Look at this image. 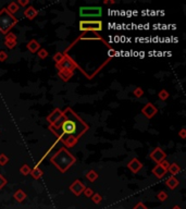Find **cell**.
I'll list each match as a JSON object with an SVG mask.
<instances>
[{"label": "cell", "mask_w": 186, "mask_h": 209, "mask_svg": "<svg viewBox=\"0 0 186 209\" xmlns=\"http://www.w3.org/2000/svg\"><path fill=\"white\" fill-rule=\"evenodd\" d=\"M81 18H100L102 16V8L91 6V7H81L80 8Z\"/></svg>", "instance_id": "obj_6"}, {"label": "cell", "mask_w": 186, "mask_h": 209, "mask_svg": "<svg viewBox=\"0 0 186 209\" xmlns=\"http://www.w3.org/2000/svg\"><path fill=\"white\" fill-rule=\"evenodd\" d=\"M5 45L9 49H13L16 46V36L12 33H8L5 37Z\"/></svg>", "instance_id": "obj_13"}, {"label": "cell", "mask_w": 186, "mask_h": 209, "mask_svg": "<svg viewBox=\"0 0 186 209\" xmlns=\"http://www.w3.org/2000/svg\"><path fill=\"white\" fill-rule=\"evenodd\" d=\"M133 95L135 96V97L140 98V97H142V96L144 95V91H143L140 87H136V88L133 91Z\"/></svg>", "instance_id": "obj_29"}, {"label": "cell", "mask_w": 186, "mask_h": 209, "mask_svg": "<svg viewBox=\"0 0 186 209\" xmlns=\"http://www.w3.org/2000/svg\"><path fill=\"white\" fill-rule=\"evenodd\" d=\"M158 112V109L153 106L151 102H148V104H145V107L142 109V113L146 117L147 119H151L156 116V113Z\"/></svg>", "instance_id": "obj_10"}, {"label": "cell", "mask_w": 186, "mask_h": 209, "mask_svg": "<svg viewBox=\"0 0 186 209\" xmlns=\"http://www.w3.org/2000/svg\"><path fill=\"white\" fill-rule=\"evenodd\" d=\"M115 52H117V51H115L113 48H110V49H109V56H110V58H112V57L114 56Z\"/></svg>", "instance_id": "obj_40"}, {"label": "cell", "mask_w": 186, "mask_h": 209, "mask_svg": "<svg viewBox=\"0 0 186 209\" xmlns=\"http://www.w3.org/2000/svg\"><path fill=\"white\" fill-rule=\"evenodd\" d=\"M168 171L171 173V176H175L179 171H181V168H179V166L177 165V163H171V165L169 166Z\"/></svg>", "instance_id": "obj_20"}, {"label": "cell", "mask_w": 186, "mask_h": 209, "mask_svg": "<svg viewBox=\"0 0 186 209\" xmlns=\"http://www.w3.org/2000/svg\"><path fill=\"white\" fill-rule=\"evenodd\" d=\"M169 96H170V94L168 93V91H166V89H162V91H159V94H158V97H159L160 100H166L169 98Z\"/></svg>", "instance_id": "obj_25"}, {"label": "cell", "mask_w": 186, "mask_h": 209, "mask_svg": "<svg viewBox=\"0 0 186 209\" xmlns=\"http://www.w3.org/2000/svg\"><path fill=\"white\" fill-rule=\"evenodd\" d=\"M85 187H86V186H85V185L83 184V183L81 182L80 180H75L71 185H70V191H71L72 193L74 194V195L80 196L81 194L84 192Z\"/></svg>", "instance_id": "obj_11"}, {"label": "cell", "mask_w": 186, "mask_h": 209, "mask_svg": "<svg viewBox=\"0 0 186 209\" xmlns=\"http://www.w3.org/2000/svg\"><path fill=\"white\" fill-rule=\"evenodd\" d=\"M6 184H7V179L3 178V176H1V174H0V189H2V187L5 186Z\"/></svg>", "instance_id": "obj_35"}, {"label": "cell", "mask_w": 186, "mask_h": 209, "mask_svg": "<svg viewBox=\"0 0 186 209\" xmlns=\"http://www.w3.org/2000/svg\"><path fill=\"white\" fill-rule=\"evenodd\" d=\"M6 9H7L11 14H13V16H14V13H16V12L19 11L20 7H19L16 2H11V3H9V5H8V7L6 8Z\"/></svg>", "instance_id": "obj_23"}, {"label": "cell", "mask_w": 186, "mask_h": 209, "mask_svg": "<svg viewBox=\"0 0 186 209\" xmlns=\"http://www.w3.org/2000/svg\"><path fill=\"white\" fill-rule=\"evenodd\" d=\"M134 209H147V207L145 206L143 202H138V204L136 205L135 207H134Z\"/></svg>", "instance_id": "obj_38"}, {"label": "cell", "mask_w": 186, "mask_h": 209, "mask_svg": "<svg viewBox=\"0 0 186 209\" xmlns=\"http://www.w3.org/2000/svg\"><path fill=\"white\" fill-rule=\"evenodd\" d=\"M81 39H85V40H101V42H104V44L106 45V46L108 47L109 49L112 48V47L109 46V45L107 44V42H104V39H102L101 36L98 35V33H95V32H84V33H83L82 35H81L80 37H78V39H76L75 42H73V44H72V46H73V45H75V42H78V40H81Z\"/></svg>", "instance_id": "obj_7"}, {"label": "cell", "mask_w": 186, "mask_h": 209, "mask_svg": "<svg viewBox=\"0 0 186 209\" xmlns=\"http://www.w3.org/2000/svg\"><path fill=\"white\" fill-rule=\"evenodd\" d=\"M18 19L11 14L6 8L0 10V32L5 35H7L16 24H18Z\"/></svg>", "instance_id": "obj_3"}, {"label": "cell", "mask_w": 186, "mask_h": 209, "mask_svg": "<svg viewBox=\"0 0 186 209\" xmlns=\"http://www.w3.org/2000/svg\"><path fill=\"white\" fill-rule=\"evenodd\" d=\"M80 31L81 32H98L102 31V22L100 20H84L80 21Z\"/></svg>", "instance_id": "obj_4"}, {"label": "cell", "mask_w": 186, "mask_h": 209, "mask_svg": "<svg viewBox=\"0 0 186 209\" xmlns=\"http://www.w3.org/2000/svg\"><path fill=\"white\" fill-rule=\"evenodd\" d=\"M62 117H63V111L60 110L59 108H57V109H55L48 117H47V121H48L49 124L52 127V125H55L58 122H59V120L62 118Z\"/></svg>", "instance_id": "obj_9"}, {"label": "cell", "mask_w": 186, "mask_h": 209, "mask_svg": "<svg viewBox=\"0 0 186 209\" xmlns=\"http://www.w3.org/2000/svg\"><path fill=\"white\" fill-rule=\"evenodd\" d=\"M93 200H94V202H95V204H99V202H101V196H100L98 193L94 194V195H93Z\"/></svg>", "instance_id": "obj_33"}, {"label": "cell", "mask_w": 186, "mask_h": 209, "mask_svg": "<svg viewBox=\"0 0 186 209\" xmlns=\"http://www.w3.org/2000/svg\"><path fill=\"white\" fill-rule=\"evenodd\" d=\"M179 136L181 138H183V140H185V138H186V130H185V127H183V129H182L181 131L179 132Z\"/></svg>", "instance_id": "obj_36"}, {"label": "cell", "mask_w": 186, "mask_h": 209, "mask_svg": "<svg viewBox=\"0 0 186 209\" xmlns=\"http://www.w3.org/2000/svg\"><path fill=\"white\" fill-rule=\"evenodd\" d=\"M29 174H31V176H33L35 180H38L39 178H42V176L44 174V172H42V170H40L39 168L36 166L34 169H31V173H29Z\"/></svg>", "instance_id": "obj_21"}, {"label": "cell", "mask_w": 186, "mask_h": 209, "mask_svg": "<svg viewBox=\"0 0 186 209\" xmlns=\"http://www.w3.org/2000/svg\"><path fill=\"white\" fill-rule=\"evenodd\" d=\"M14 198H16L18 202H23V200L26 198V194H25V192L22 191V189H18V191L16 192V194H14Z\"/></svg>", "instance_id": "obj_24"}, {"label": "cell", "mask_w": 186, "mask_h": 209, "mask_svg": "<svg viewBox=\"0 0 186 209\" xmlns=\"http://www.w3.org/2000/svg\"><path fill=\"white\" fill-rule=\"evenodd\" d=\"M78 138L73 137V136H67V137L62 138L61 142L64 144L65 147H68V148H70V147H73L76 145V143H78Z\"/></svg>", "instance_id": "obj_17"}, {"label": "cell", "mask_w": 186, "mask_h": 209, "mask_svg": "<svg viewBox=\"0 0 186 209\" xmlns=\"http://www.w3.org/2000/svg\"><path fill=\"white\" fill-rule=\"evenodd\" d=\"M157 197H158V199L163 202V200H166V192H160V193L157 195Z\"/></svg>", "instance_id": "obj_34"}, {"label": "cell", "mask_w": 186, "mask_h": 209, "mask_svg": "<svg viewBox=\"0 0 186 209\" xmlns=\"http://www.w3.org/2000/svg\"><path fill=\"white\" fill-rule=\"evenodd\" d=\"M20 172H21V174H23V176H29V174L31 173V168H29V166H27V165H23L20 169Z\"/></svg>", "instance_id": "obj_26"}, {"label": "cell", "mask_w": 186, "mask_h": 209, "mask_svg": "<svg viewBox=\"0 0 186 209\" xmlns=\"http://www.w3.org/2000/svg\"><path fill=\"white\" fill-rule=\"evenodd\" d=\"M149 157H150V159H153V160L158 165V163H160L161 161L166 160V153L160 148V147H156V148L150 153Z\"/></svg>", "instance_id": "obj_8"}, {"label": "cell", "mask_w": 186, "mask_h": 209, "mask_svg": "<svg viewBox=\"0 0 186 209\" xmlns=\"http://www.w3.org/2000/svg\"><path fill=\"white\" fill-rule=\"evenodd\" d=\"M166 186L169 187V189H174L175 187L179 185V180H177L175 176H171L170 178L169 179H166Z\"/></svg>", "instance_id": "obj_18"}, {"label": "cell", "mask_w": 186, "mask_h": 209, "mask_svg": "<svg viewBox=\"0 0 186 209\" xmlns=\"http://www.w3.org/2000/svg\"><path fill=\"white\" fill-rule=\"evenodd\" d=\"M16 3H18V6H21V7H25L26 5H29V1H21V0H19Z\"/></svg>", "instance_id": "obj_39"}, {"label": "cell", "mask_w": 186, "mask_h": 209, "mask_svg": "<svg viewBox=\"0 0 186 209\" xmlns=\"http://www.w3.org/2000/svg\"><path fill=\"white\" fill-rule=\"evenodd\" d=\"M160 166H162V167L164 168V169L168 171V169H169V166H170V163H169V161H166V160H163V161H161V162L159 163Z\"/></svg>", "instance_id": "obj_37"}, {"label": "cell", "mask_w": 186, "mask_h": 209, "mask_svg": "<svg viewBox=\"0 0 186 209\" xmlns=\"http://www.w3.org/2000/svg\"><path fill=\"white\" fill-rule=\"evenodd\" d=\"M86 179L88 181H91V182H95V181L98 179V173L95 171V170H89V171L86 173Z\"/></svg>", "instance_id": "obj_22"}, {"label": "cell", "mask_w": 186, "mask_h": 209, "mask_svg": "<svg viewBox=\"0 0 186 209\" xmlns=\"http://www.w3.org/2000/svg\"><path fill=\"white\" fill-rule=\"evenodd\" d=\"M166 172H168V171H166V170L164 169L162 166H160L159 163H158V165L153 169V174L157 179H162L166 174Z\"/></svg>", "instance_id": "obj_15"}, {"label": "cell", "mask_w": 186, "mask_h": 209, "mask_svg": "<svg viewBox=\"0 0 186 209\" xmlns=\"http://www.w3.org/2000/svg\"><path fill=\"white\" fill-rule=\"evenodd\" d=\"M50 162L55 168H58L60 172L64 173L76 162V158L67 148L63 147V148H60L55 155L51 156Z\"/></svg>", "instance_id": "obj_2"}, {"label": "cell", "mask_w": 186, "mask_h": 209, "mask_svg": "<svg viewBox=\"0 0 186 209\" xmlns=\"http://www.w3.org/2000/svg\"><path fill=\"white\" fill-rule=\"evenodd\" d=\"M173 209H181V207H179V206H175Z\"/></svg>", "instance_id": "obj_41"}, {"label": "cell", "mask_w": 186, "mask_h": 209, "mask_svg": "<svg viewBox=\"0 0 186 209\" xmlns=\"http://www.w3.org/2000/svg\"><path fill=\"white\" fill-rule=\"evenodd\" d=\"M83 193L85 194V196H86V197H91V196L94 195V191L91 189V187H85V189H84V192H83Z\"/></svg>", "instance_id": "obj_31"}, {"label": "cell", "mask_w": 186, "mask_h": 209, "mask_svg": "<svg viewBox=\"0 0 186 209\" xmlns=\"http://www.w3.org/2000/svg\"><path fill=\"white\" fill-rule=\"evenodd\" d=\"M26 48L29 50V52H32V54H36V52H37V51L40 49V44L36 39H32L27 42Z\"/></svg>", "instance_id": "obj_16"}, {"label": "cell", "mask_w": 186, "mask_h": 209, "mask_svg": "<svg viewBox=\"0 0 186 209\" xmlns=\"http://www.w3.org/2000/svg\"><path fill=\"white\" fill-rule=\"evenodd\" d=\"M55 68L59 71H68V72H74V70L78 69V65L76 64V62L64 52V57L60 61L59 63H55Z\"/></svg>", "instance_id": "obj_5"}, {"label": "cell", "mask_w": 186, "mask_h": 209, "mask_svg": "<svg viewBox=\"0 0 186 209\" xmlns=\"http://www.w3.org/2000/svg\"><path fill=\"white\" fill-rule=\"evenodd\" d=\"M9 162V157L5 153H1L0 155V166H6Z\"/></svg>", "instance_id": "obj_27"}, {"label": "cell", "mask_w": 186, "mask_h": 209, "mask_svg": "<svg viewBox=\"0 0 186 209\" xmlns=\"http://www.w3.org/2000/svg\"><path fill=\"white\" fill-rule=\"evenodd\" d=\"M63 114L65 119L58 129L60 130V133L58 134L59 140H62L67 136H73L78 140L88 130V125L71 108H68L65 111H63ZM58 130H53L52 132L58 131Z\"/></svg>", "instance_id": "obj_1"}, {"label": "cell", "mask_w": 186, "mask_h": 209, "mask_svg": "<svg viewBox=\"0 0 186 209\" xmlns=\"http://www.w3.org/2000/svg\"><path fill=\"white\" fill-rule=\"evenodd\" d=\"M8 59V54L6 52V51L1 50L0 51V62H3V61H6Z\"/></svg>", "instance_id": "obj_32"}, {"label": "cell", "mask_w": 186, "mask_h": 209, "mask_svg": "<svg viewBox=\"0 0 186 209\" xmlns=\"http://www.w3.org/2000/svg\"><path fill=\"white\" fill-rule=\"evenodd\" d=\"M127 168H129V169L131 170V171L133 172L134 174H136V173H138L140 170H142L143 163L140 162V161L138 160L137 158H133L129 163H127Z\"/></svg>", "instance_id": "obj_12"}, {"label": "cell", "mask_w": 186, "mask_h": 209, "mask_svg": "<svg viewBox=\"0 0 186 209\" xmlns=\"http://www.w3.org/2000/svg\"><path fill=\"white\" fill-rule=\"evenodd\" d=\"M37 16H38V11L33 6H29V7H27L26 9L24 10V16L29 19V20H34Z\"/></svg>", "instance_id": "obj_14"}, {"label": "cell", "mask_w": 186, "mask_h": 209, "mask_svg": "<svg viewBox=\"0 0 186 209\" xmlns=\"http://www.w3.org/2000/svg\"><path fill=\"white\" fill-rule=\"evenodd\" d=\"M37 55H38V57H39L40 59H45V58H47V57H48V51H47L46 49H44V48H40L39 50L37 51Z\"/></svg>", "instance_id": "obj_28"}, {"label": "cell", "mask_w": 186, "mask_h": 209, "mask_svg": "<svg viewBox=\"0 0 186 209\" xmlns=\"http://www.w3.org/2000/svg\"><path fill=\"white\" fill-rule=\"evenodd\" d=\"M63 57H64V54H62V52H58V54H55V56H53V60L55 61V63H59L60 61L63 59Z\"/></svg>", "instance_id": "obj_30"}, {"label": "cell", "mask_w": 186, "mask_h": 209, "mask_svg": "<svg viewBox=\"0 0 186 209\" xmlns=\"http://www.w3.org/2000/svg\"><path fill=\"white\" fill-rule=\"evenodd\" d=\"M58 75H59V78H61L62 81H64V82H68V81H69L70 78H72V75H73V72H68V71H59V73H58Z\"/></svg>", "instance_id": "obj_19"}]
</instances>
